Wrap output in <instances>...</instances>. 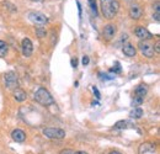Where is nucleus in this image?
Masks as SVG:
<instances>
[{"instance_id":"31","label":"nucleus","mask_w":160,"mask_h":154,"mask_svg":"<svg viewBox=\"0 0 160 154\" xmlns=\"http://www.w3.org/2000/svg\"><path fill=\"white\" fill-rule=\"evenodd\" d=\"M110 154H121L120 152H111Z\"/></svg>"},{"instance_id":"6","label":"nucleus","mask_w":160,"mask_h":154,"mask_svg":"<svg viewBox=\"0 0 160 154\" xmlns=\"http://www.w3.org/2000/svg\"><path fill=\"white\" fill-rule=\"evenodd\" d=\"M138 48H139L140 53L147 58L154 57V46L149 42V41H139L138 43Z\"/></svg>"},{"instance_id":"32","label":"nucleus","mask_w":160,"mask_h":154,"mask_svg":"<svg viewBox=\"0 0 160 154\" xmlns=\"http://www.w3.org/2000/svg\"><path fill=\"white\" fill-rule=\"evenodd\" d=\"M32 1H41V0H32Z\"/></svg>"},{"instance_id":"13","label":"nucleus","mask_w":160,"mask_h":154,"mask_svg":"<svg viewBox=\"0 0 160 154\" xmlns=\"http://www.w3.org/2000/svg\"><path fill=\"white\" fill-rule=\"evenodd\" d=\"M122 52H123L124 56H127V57H134V56L137 54L136 48H134L132 44H129V43L123 44V47H122Z\"/></svg>"},{"instance_id":"27","label":"nucleus","mask_w":160,"mask_h":154,"mask_svg":"<svg viewBox=\"0 0 160 154\" xmlns=\"http://www.w3.org/2000/svg\"><path fill=\"white\" fill-rule=\"evenodd\" d=\"M77 65H78V60H77V58H73L72 59V67L73 68H77Z\"/></svg>"},{"instance_id":"25","label":"nucleus","mask_w":160,"mask_h":154,"mask_svg":"<svg viewBox=\"0 0 160 154\" xmlns=\"http://www.w3.org/2000/svg\"><path fill=\"white\" fill-rule=\"evenodd\" d=\"M59 154H74V151L73 149H63Z\"/></svg>"},{"instance_id":"29","label":"nucleus","mask_w":160,"mask_h":154,"mask_svg":"<svg viewBox=\"0 0 160 154\" xmlns=\"http://www.w3.org/2000/svg\"><path fill=\"white\" fill-rule=\"evenodd\" d=\"M77 4H78V9H79V15H81V6H80V3H79V0L77 1Z\"/></svg>"},{"instance_id":"12","label":"nucleus","mask_w":160,"mask_h":154,"mask_svg":"<svg viewBox=\"0 0 160 154\" xmlns=\"http://www.w3.org/2000/svg\"><path fill=\"white\" fill-rule=\"evenodd\" d=\"M11 137H12V139H14L15 142H18V143H22V142H25V139H26L25 132H23L22 130H20V128L14 130V131L11 132Z\"/></svg>"},{"instance_id":"30","label":"nucleus","mask_w":160,"mask_h":154,"mask_svg":"<svg viewBox=\"0 0 160 154\" xmlns=\"http://www.w3.org/2000/svg\"><path fill=\"white\" fill-rule=\"evenodd\" d=\"M74 154H89L86 152H82V151H79V152H74Z\"/></svg>"},{"instance_id":"24","label":"nucleus","mask_w":160,"mask_h":154,"mask_svg":"<svg viewBox=\"0 0 160 154\" xmlns=\"http://www.w3.org/2000/svg\"><path fill=\"white\" fill-rule=\"evenodd\" d=\"M154 19L155 21H160V10H155V14H154Z\"/></svg>"},{"instance_id":"11","label":"nucleus","mask_w":160,"mask_h":154,"mask_svg":"<svg viewBox=\"0 0 160 154\" xmlns=\"http://www.w3.org/2000/svg\"><path fill=\"white\" fill-rule=\"evenodd\" d=\"M155 149H157L155 144L147 142V143H142L140 144L138 152H139V154H154L155 153Z\"/></svg>"},{"instance_id":"22","label":"nucleus","mask_w":160,"mask_h":154,"mask_svg":"<svg viewBox=\"0 0 160 154\" xmlns=\"http://www.w3.org/2000/svg\"><path fill=\"white\" fill-rule=\"evenodd\" d=\"M112 72H115V73H120L121 72V65H120V63L118 62H116V67H113L112 69H111Z\"/></svg>"},{"instance_id":"8","label":"nucleus","mask_w":160,"mask_h":154,"mask_svg":"<svg viewBox=\"0 0 160 154\" xmlns=\"http://www.w3.org/2000/svg\"><path fill=\"white\" fill-rule=\"evenodd\" d=\"M21 48H22V54L25 57H31L32 56V52H33V44L31 42L30 38H23L22 39V43H21Z\"/></svg>"},{"instance_id":"10","label":"nucleus","mask_w":160,"mask_h":154,"mask_svg":"<svg viewBox=\"0 0 160 154\" xmlns=\"http://www.w3.org/2000/svg\"><path fill=\"white\" fill-rule=\"evenodd\" d=\"M134 33H136V36H137L140 41H149V39L153 38V35H152L147 28H144V27H137V28L134 30Z\"/></svg>"},{"instance_id":"2","label":"nucleus","mask_w":160,"mask_h":154,"mask_svg":"<svg viewBox=\"0 0 160 154\" xmlns=\"http://www.w3.org/2000/svg\"><path fill=\"white\" fill-rule=\"evenodd\" d=\"M35 100L41 104L42 106H46V107H48V106H52V105H54V99L53 96L51 95V93L46 89V88H38L37 90H36V93H35Z\"/></svg>"},{"instance_id":"21","label":"nucleus","mask_w":160,"mask_h":154,"mask_svg":"<svg viewBox=\"0 0 160 154\" xmlns=\"http://www.w3.org/2000/svg\"><path fill=\"white\" fill-rule=\"evenodd\" d=\"M143 104V99L142 97H134V100H133V102H132V105L134 106V107H138L139 105H142Z\"/></svg>"},{"instance_id":"28","label":"nucleus","mask_w":160,"mask_h":154,"mask_svg":"<svg viewBox=\"0 0 160 154\" xmlns=\"http://www.w3.org/2000/svg\"><path fill=\"white\" fill-rule=\"evenodd\" d=\"M92 89H94V94L96 95V97H98V99H100V93H99V90H98V89H96L95 86H94Z\"/></svg>"},{"instance_id":"4","label":"nucleus","mask_w":160,"mask_h":154,"mask_svg":"<svg viewBox=\"0 0 160 154\" xmlns=\"http://www.w3.org/2000/svg\"><path fill=\"white\" fill-rule=\"evenodd\" d=\"M27 18L31 22H33L35 25H40V26H44L48 23V18L42 14L40 11H28L27 13Z\"/></svg>"},{"instance_id":"20","label":"nucleus","mask_w":160,"mask_h":154,"mask_svg":"<svg viewBox=\"0 0 160 154\" xmlns=\"http://www.w3.org/2000/svg\"><path fill=\"white\" fill-rule=\"evenodd\" d=\"M127 125H128V122H127V121H118V122L115 125V128H116V130L127 128Z\"/></svg>"},{"instance_id":"19","label":"nucleus","mask_w":160,"mask_h":154,"mask_svg":"<svg viewBox=\"0 0 160 154\" xmlns=\"http://www.w3.org/2000/svg\"><path fill=\"white\" fill-rule=\"evenodd\" d=\"M36 33H37V36H38L40 38H41V37L47 36V31H46V30H44L42 26H38V27L36 28Z\"/></svg>"},{"instance_id":"5","label":"nucleus","mask_w":160,"mask_h":154,"mask_svg":"<svg viewBox=\"0 0 160 154\" xmlns=\"http://www.w3.org/2000/svg\"><path fill=\"white\" fill-rule=\"evenodd\" d=\"M44 137L49 139H63L65 137V131L62 128H53V127H47L43 130Z\"/></svg>"},{"instance_id":"23","label":"nucleus","mask_w":160,"mask_h":154,"mask_svg":"<svg viewBox=\"0 0 160 154\" xmlns=\"http://www.w3.org/2000/svg\"><path fill=\"white\" fill-rule=\"evenodd\" d=\"M154 48H155L154 51H155V52H157V53L159 54V53H160V41H159V39L157 41V43H155V46H154Z\"/></svg>"},{"instance_id":"14","label":"nucleus","mask_w":160,"mask_h":154,"mask_svg":"<svg viewBox=\"0 0 160 154\" xmlns=\"http://www.w3.org/2000/svg\"><path fill=\"white\" fill-rule=\"evenodd\" d=\"M14 99L16 101H19V102H22V101H25L27 99V94H26V91L23 89L18 88V89L14 90Z\"/></svg>"},{"instance_id":"15","label":"nucleus","mask_w":160,"mask_h":154,"mask_svg":"<svg viewBox=\"0 0 160 154\" xmlns=\"http://www.w3.org/2000/svg\"><path fill=\"white\" fill-rule=\"evenodd\" d=\"M134 93H136V96L137 97H142V99H144V96H145V95H147V93H148V86H147L145 84H140V85H138V86L136 88Z\"/></svg>"},{"instance_id":"26","label":"nucleus","mask_w":160,"mask_h":154,"mask_svg":"<svg viewBox=\"0 0 160 154\" xmlns=\"http://www.w3.org/2000/svg\"><path fill=\"white\" fill-rule=\"evenodd\" d=\"M89 62H90V59H89L88 56H84V57H82V65H88Z\"/></svg>"},{"instance_id":"7","label":"nucleus","mask_w":160,"mask_h":154,"mask_svg":"<svg viewBox=\"0 0 160 154\" xmlns=\"http://www.w3.org/2000/svg\"><path fill=\"white\" fill-rule=\"evenodd\" d=\"M116 33H117V27H116V25H113V23H107V25H105V27H103V30H102V37H103V39L111 41V39L115 38Z\"/></svg>"},{"instance_id":"17","label":"nucleus","mask_w":160,"mask_h":154,"mask_svg":"<svg viewBox=\"0 0 160 154\" xmlns=\"http://www.w3.org/2000/svg\"><path fill=\"white\" fill-rule=\"evenodd\" d=\"M143 116V110L140 107H134L133 111H131V117L133 118H140Z\"/></svg>"},{"instance_id":"18","label":"nucleus","mask_w":160,"mask_h":154,"mask_svg":"<svg viewBox=\"0 0 160 154\" xmlns=\"http://www.w3.org/2000/svg\"><path fill=\"white\" fill-rule=\"evenodd\" d=\"M88 3H89V6H90V9H91V11H92L94 16L96 18V16H98V6H96V0H88Z\"/></svg>"},{"instance_id":"1","label":"nucleus","mask_w":160,"mask_h":154,"mask_svg":"<svg viewBox=\"0 0 160 154\" xmlns=\"http://www.w3.org/2000/svg\"><path fill=\"white\" fill-rule=\"evenodd\" d=\"M100 8L103 18L112 20L120 10V3L118 0H100Z\"/></svg>"},{"instance_id":"16","label":"nucleus","mask_w":160,"mask_h":154,"mask_svg":"<svg viewBox=\"0 0 160 154\" xmlns=\"http://www.w3.org/2000/svg\"><path fill=\"white\" fill-rule=\"evenodd\" d=\"M8 51H9V47H8V43L2 39H0V58H4L8 54Z\"/></svg>"},{"instance_id":"9","label":"nucleus","mask_w":160,"mask_h":154,"mask_svg":"<svg viewBox=\"0 0 160 154\" xmlns=\"http://www.w3.org/2000/svg\"><path fill=\"white\" fill-rule=\"evenodd\" d=\"M129 16L133 20H139L143 16V9L139 4H132L129 8Z\"/></svg>"},{"instance_id":"3","label":"nucleus","mask_w":160,"mask_h":154,"mask_svg":"<svg viewBox=\"0 0 160 154\" xmlns=\"http://www.w3.org/2000/svg\"><path fill=\"white\" fill-rule=\"evenodd\" d=\"M4 85L6 89L9 90H15L19 88V78H18V74L14 73V72H9L4 75Z\"/></svg>"}]
</instances>
